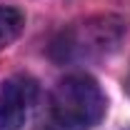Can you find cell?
<instances>
[{
    "label": "cell",
    "mask_w": 130,
    "mask_h": 130,
    "mask_svg": "<svg viewBox=\"0 0 130 130\" xmlns=\"http://www.w3.org/2000/svg\"><path fill=\"white\" fill-rule=\"evenodd\" d=\"M105 95L90 75H68L53 93V115L68 130H90L105 115Z\"/></svg>",
    "instance_id": "cell-1"
},
{
    "label": "cell",
    "mask_w": 130,
    "mask_h": 130,
    "mask_svg": "<svg viewBox=\"0 0 130 130\" xmlns=\"http://www.w3.org/2000/svg\"><path fill=\"white\" fill-rule=\"evenodd\" d=\"M38 98V85L28 75H13L0 85V130H20Z\"/></svg>",
    "instance_id": "cell-2"
},
{
    "label": "cell",
    "mask_w": 130,
    "mask_h": 130,
    "mask_svg": "<svg viewBox=\"0 0 130 130\" xmlns=\"http://www.w3.org/2000/svg\"><path fill=\"white\" fill-rule=\"evenodd\" d=\"M25 28V15L18 8L0 5V50L13 45Z\"/></svg>",
    "instance_id": "cell-3"
}]
</instances>
